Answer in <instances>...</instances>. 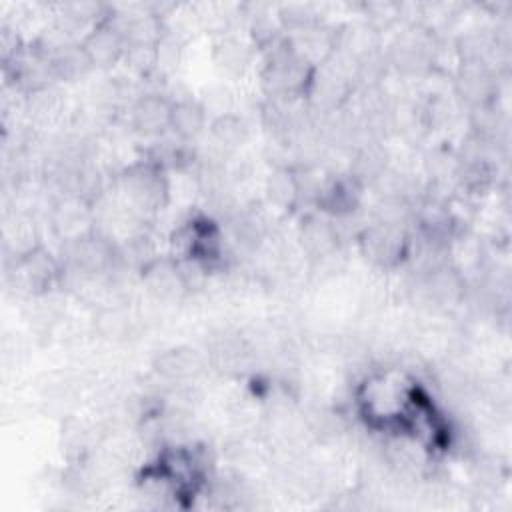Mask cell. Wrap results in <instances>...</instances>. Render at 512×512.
Instances as JSON below:
<instances>
[{"label":"cell","mask_w":512,"mask_h":512,"mask_svg":"<svg viewBox=\"0 0 512 512\" xmlns=\"http://www.w3.org/2000/svg\"><path fill=\"white\" fill-rule=\"evenodd\" d=\"M78 42L92 68H112L120 58L126 56L128 48L122 28L110 18H100L94 22V26Z\"/></svg>","instance_id":"1"},{"label":"cell","mask_w":512,"mask_h":512,"mask_svg":"<svg viewBox=\"0 0 512 512\" xmlns=\"http://www.w3.org/2000/svg\"><path fill=\"white\" fill-rule=\"evenodd\" d=\"M170 106L172 102H168L160 94L140 96L130 108L132 126L142 134H158L166 130L170 120Z\"/></svg>","instance_id":"2"},{"label":"cell","mask_w":512,"mask_h":512,"mask_svg":"<svg viewBox=\"0 0 512 512\" xmlns=\"http://www.w3.org/2000/svg\"><path fill=\"white\" fill-rule=\"evenodd\" d=\"M168 128L182 140H194L206 128V108L196 100L172 102Z\"/></svg>","instance_id":"3"},{"label":"cell","mask_w":512,"mask_h":512,"mask_svg":"<svg viewBox=\"0 0 512 512\" xmlns=\"http://www.w3.org/2000/svg\"><path fill=\"white\" fill-rule=\"evenodd\" d=\"M198 368H200V358L194 350H188V348L168 350L158 360V372H162L166 378H172V380L194 376Z\"/></svg>","instance_id":"4"},{"label":"cell","mask_w":512,"mask_h":512,"mask_svg":"<svg viewBox=\"0 0 512 512\" xmlns=\"http://www.w3.org/2000/svg\"><path fill=\"white\" fill-rule=\"evenodd\" d=\"M210 132L216 138V142L226 148H234V146L242 144L246 138V126H244L242 118H238L230 112H222L218 118H214Z\"/></svg>","instance_id":"5"}]
</instances>
